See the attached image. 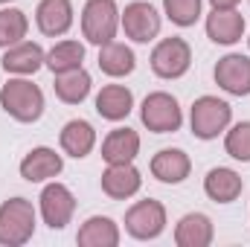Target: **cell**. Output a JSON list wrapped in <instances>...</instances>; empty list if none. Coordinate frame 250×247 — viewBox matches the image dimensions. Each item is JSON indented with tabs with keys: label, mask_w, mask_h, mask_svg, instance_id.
I'll return each instance as SVG.
<instances>
[{
	"label": "cell",
	"mask_w": 250,
	"mask_h": 247,
	"mask_svg": "<svg viewBox=\"0 0 250 247\" xmlns=\"http://www.w3.org/2000/svg\"><path fill=\"white\" fill-rule=\"evenodd\" d=\"M0 108L18 123H38L44 114V93L29 79H9L0 87Z\"/></svg>",
	"instance_id": "6da1fadb"
},
{
	"label": "cell",
	"mask_w": 250,
	"mask_h": 247,
	"mask_svg": "<svg viewBox=\"0 0 250 247\" xmlns=\"http://www.w3.org/2000/svg\"><path fill=\"white\" fill-rule=\"evenodd\" d=\"M35 233V206L26 198H9L0 204V245L21 247Z\"/></svg>",
	"instance_id": "7a4b0ae2"
},
{
	"label": "cell",
	"mask_w": 250,
	"mask_h": 247,
	"mask_svg": "<svg viewBox=\"0 0 250 247\" xmlns=\"http://www.w3.org/2000/svg\"><path fill=\"white\" fill-rule=\"evenodd\" d=\"M120 29V6L117 0H87L82 9V35L87 44H111Z\"/></svg>",
	"instance_id": "3957f363"
},
{
	"label": "cell",
	"mask_w": 250,
	"mask_h": 247,
	"mask_svg": "<svg viewBox=\"0 0 250 247\" xmlns=\"http://www.w3.org/2000/svg\"><path fill=\"white\" fill-rule=\"evenodd\" d=\"M140 120H143V125L148 131H154V134H175L184 125V111H181V105H178V99L172 93L154 90V93H148L143 99Z\"/></svg>",
	"instance_id": "277c9868"
},
{
	"label": "cell",
	"mask_w": 250,
	"mask_h": 247,
	"mask_svg": "<svg viewBox=\"0 0 250 247\" xmlns=\"http://www.w3.org/2000/svg\"><path fill=\"white\" fill-rule=\"evenodd\" d=\"M230 120H233V108L218 96H201L192 102L189 125L198 140H215L221 131H227Z\"/></svg>",
	"instance_id": "5b68a950"
},
{
	"label": "cell",
	"mask_w": 250,
	"mask_h": 247,
	"mask_svg": "<svg viewBox=\"0 0 250 247\" xmlns=\"http://www.w3.org/2000/svg\"><path fill=\"white\" fill-rule=\"evenodd\" d=\"M166 230V206L154 198L137 201L125 212V233L137 242H151Z\"/></svg>",
	"instance_id": "8992f818"
},
{
	"label": "cell",
	"mask_w": 250,
	"mask_h": 247,
	"mask_svg": "<svg viewBox=\"0 0 250 247\" xmlns=\"http://www.w3.org/2000/svg\"><path fill=\"white\" fill-rule=\"evenodd\" d=\"M151 70L160 79H181L187 76V70L192 67V50L184 38H163L154 50H151Z\"/></svg>",
	"instance_id": "52a82bcc"
},
{
	"label": "cell",
	"mask_w": 250,
	"mask_h": 247,
	"mask_svg": "<svg viewBox=\"0 0 250 247\" xmlns=\"http://www.w3.org/2000/svg\"><path fill=\"white\" fill-rule=\"evenodd\" d=\"M160 12L151 6V3H128L125 12H120V26L125 29V35L137 44H148L160 35Z\"/></svg>",
	"instance_id": "ba28073f"
},
{
	"label": "cell",
	"mask_w": 250,
	"mask_h": 247,
	"mask_svg": "<svg viewBox=\"0 0 250 247\" xmlns=\"http://www.w3.org/2000/svg\"><path fill=\"white\" fill-rule=\"evenodd\" d=\"M38 206H41V218L50 230H64L70 221H73V212H76V198L73 192L64 184L53 181V184L44 186L41 198H38Z\"/></svg>",
	"instance_id": "9c48e42d"
},
{
	"label": "cell",
	"mask_w": 250,
	"mask_h": 247,
	"mask_svg": "<svg viewBox=\"0 0 250 247\" xmlns=\"http://www.w3.org/2000/svg\"><path fill=\"white\" fill-rule=\"evenodd\" d=\"M215 84L230 96H250V59L242 53H230L215 64Z\"/></svg>",
	"instance_id": "30bf717a"
},
{
	"label": "cell",
	"mask_w": 250,
	"mask_h": 247,
	"mask_svg": "<svg viewBox=\"0 0 250 247\" xmlns=\"http://www.w3.org/2000/svg\"><path fill=\"white\" fill-rule=\"evenodd\" d=\"M64 169V160L56 148H47V145H38L32 148L23 160H21V178L29 181V184H44V181H53L59 178Z\"/></svg>",
	"instance_id": "8fae6325"
},
{
	"label": "cell",
	"mask_w": 250,
	"mask_h": 247,
	"mask_svg": "<svg viewBox=\"0 0 250 247\" xmlns=\"http://www.w3.org/2000/svg\"><path fill=\"white\" fill-rule=\"evenodd\" d=\"M245 26H248L245 15L236 9H212L207 15V38L212 44H221V47L239 44L245 35Z\"/></svg>",
	"instance_id": "7c38bea8"
},
{
	"label": "cell",
	"mask_w": 250,
	"mask_h": 247,
	"mask_svg": "<svg viewBox=\"0 0 250 247\" xmlns=\"http://www.w3.org/2000/svg\"><path fill=\"white\" fill-rule=\"evenodd\" d=\"M148 169L160 184H184L192 172V160L184 148H160L151 157Z\"/></svg>",
	"instance_id": "4fadbf2b"
},
{
	"label": "cell",
	"mask_w": 250,
	"mask_h": 247,
	"mask_svg": "<svg viewBox=\"0 0 250 247\" xmlns=\"http://www.w3.org/2000/svg\"><path fill=\"white\" fill-rule=\"evenodd\" d=\"M143 186L140 172L134 169V163H114L102 172V192L114 201H125V198H134Z\"/></svg>",
	"instance_id": "5bb4252c"
},
{
	"label": "cell",
	"mask_w": 250,
	"mask_h": 247,
	"mask_svg": "<svg viewBox=\"0 0 250 247\" xmlns=\"http://www.w3.org/2000/svg\"><path fill=\"white\" fill-rule=\"evenodd\" d=\"M73 3L70 0H41L35 9V23L44 35L59 38L73 26Z\"/></svg>",
	"instance_id": "9a60e30c"
},
{
	"label": "cell",
	"mask_w": 250,
	"mask_h": 247,
	"mask_svg": "<svg viewBox=\"0 0 250 247\" xmlns=\"http://www.w3.org/2000/svg\"><path fill=\"white\" fill-rule=\"evenodd\" d=\"M44 59H47V53L41 50V44L21 41V44H12L3 53V70L12 73V76H32L44 67Z\"/></svg>",
	"instance_id": "2e32d148"
},
{
	"label": "cell",
	"mask_w": 250,
	"mask_h": 247,
	"mask_svg": "<svg viewBox=\"0 0 250 247\" xmlns=\"http://www.w3.org/2000/svg\"><path fill=\"white\" fill-rule=\"evenodd\" d=\"M134 111V93L125 84H105L96 93V114L108 123H123Z\"/></svg>",
	"instance_id": "e0dca14e"
},
{
	"label": "cell",
	"mask_w": 250,
	"mask_h": 247,
	"mask_svg": "<svg viewBox=\"0 0 250 247\" xmlns=\"http://www.w3.org/2000/svg\"><path fill=\"white\" fill-rule=\"evenodd\" d=\"M140 154V134L134 128H114L105 140H102V160L108 166L114 163H134V157Z\"/></svg>",
	"instance_id": "ac0fdd59"
},
{
	"label": "cell",
	"mask_w": 250,
	"mask_h": 247,
	"mask_svg": "<svg viewBox=\"0 0 250 247\" xmlns=\"http://www.w3.org/2000/svg\"><path fill=\"white\" fill-rule=\"evenodd\" d=\"M242 189H245L242 175L233 172V169H227V166H215V169H209L207 178H204V192H207V198L215 201V204H233V201L242 195Z\"/></svg>",
	"instance_id": "d6986e66"
},
{
	"label": "cell",
	"mask_w": 250,
	"mask_h": 247,
	"mask_svg": "<svg viewBox=\"0 0 250 247\" xmlns=\"http://www.w3.org/2000/svg\"><path fill=\"white\" fill-rule=\"evenodd\" d=\"M212 221L204 212H187L175 224V245L178 247H209L212 245Z\"/></svg>",
	"instance_id": "ffe728a7"
},
{
	"label": "cell",
	"mask_w": 250,
	"mask_h": 247,
	"mask_svg": "<svg viewBox=\"0 0 250 247\" xmlns=\"http://www.w3.org/2000/svg\"><path fill=\"white\" fill-rule=\"evenodd\" d=\"M76 242H79V247H117L120 245V227L108 215H93L79 227Z\"/></svg>",
	"instance_id": "44dd1931"
},
{
	"label": "cell",
	"mask_w": 250,
	"mask_h": 247,
	"mask_svg": "<svg viewBox=\"0 0 250 247\" xmlns=\"http://www.w3.org/2000/svg\"><path fill=\"white\" fill-rule=\"evenodd\" d=\"M59 143H62L64 154L82 160V157H87V154L93 151V145H96V131H93V125L87 123V120H70V123L62 128Z\"/></svg>",
	"instance_id": "7402d4cb"
},
{
	"label": "cell",
	"mask_w": 250,
	"mask_h": 247,
	"mask_svg": "<svg viewBox=\"0 0 250 247\" xmlns=\"http://www.w3.org/2000/svg\"><path fill=\"white\" fill-rule=\"evenodd\" d=\"M56 96L62 99L64 105H82L87 96H90V73L84 67H76V70H67V73H56Z\"/></svg>",
	"instance_id": "603a6c76"
},
{
	"label": "cell",
	"mask_w": 250,
	"mask_h": 247,
	"mask_svg": "<svg viewBox=\"0 0 250 247\" xmlns=\"http://www.w3.org/2000/svg\"><path fill=\"white\" fill-rule=\"evenodd\" d=\"M137 67V59H134V50L125 47L120 41H111V44H102L99 47V70L111 79H123V76H131Z\"/></svg>",
	"instance_id": "cb8c5ba5"
},
{
	"label": "cell",
	"mask_w": 250,
	"mask_h": 247,
	"mask_svg": "<svg viewBox=\"0 0 250 247\" xmlns=\"http://www.w3.org/2000/svg\"><path fill=\"white\" fill-rule=\"evenodd\" d=\"M82 62H84V44H79V41H59L44 59V64L53 73L76 70V67H82Z\"/></svg>",
	"instance_id": "d4e9b609"
},
{
	"label": "cell",
	"mask_w": 250,
	"mask_h": 247,
	"mask_svg": "<svg viewBox=\"0 0 250 247\" xmlns=\"http://www.w3.org/2000/svg\"><path fill=\"white\" fill-rule=\"evenodd\" d=\"M29 32V21L21 9H0V50L21 44Z\"/></svg>",
	"instance_id": "484cf974"
},
{
	"label": "cell",
	"mask_w": 250,
	"mask_h": 247,
	"mask_svg": "<svg viewBox=\"0 0 250 247\" xmlns=\"http://www.w3.org/2000/svg\"><path fill=\"white\" fill-rule=\"evenodd\" d=\"M224 151L239 163H250V123H236L227 131Z\"/></svg>",
	"instance_id": "4316f807"
},
{
	"label": "cell",
	"mask_w": 250,
	"mask_h": 247,
	"mask_svg": "<svg viewBox=\"0 0 250 247\" xmlns=\"http://www.w3.org/2000/svg\"><path fill=\"white\" fill-rule=\"evenodd\" d=\"M204 0H163V12L175 26H195Z\"/></svg>",
	"instance_id": "83f0119b"
},
{
	"label": "cell",
	"mask_w": 250,
	"mask_h": 247,
	"mask_svg": "<svg viewBox=\"0 0 250 247\" xmlns=\"http://www.w3.org/2000/svg\"><path fill=\"white\" fill-rule=\"evenodd\" d=\"M212 3V9H236L242 0H209Z\"/></svg>",
	"instance_id": "f1b7e54d"
},
{
	"label": "cell",
	"mask_w": 250,
	"mask_h": 247,
	"mask_svg": "<svg viewBox=\"0 0 250 247\" xmlns=\"http://www.w3.org/2000/svg\"><path fill=\"white\" fill-rule=\"evenodd\" d=\"M0 3H12V0H0Z\"/></svg>",
	"instance_id": "f546056e"
},
{
	"label": "cell",
	"mask_w": 250,
	"mask_h": 247,
	"mask_svg": "<svg viewBox=\"0 0 250 247\" xmlns=\"http://www.w3.org/2000/svg\"><path fill=\"white\" fill-rule=\"evenodd\" d=\"M248 44H250V38H248Z\"/></svg>",
	"instance_id": "4dcf8cb0"
}]
</instances>
